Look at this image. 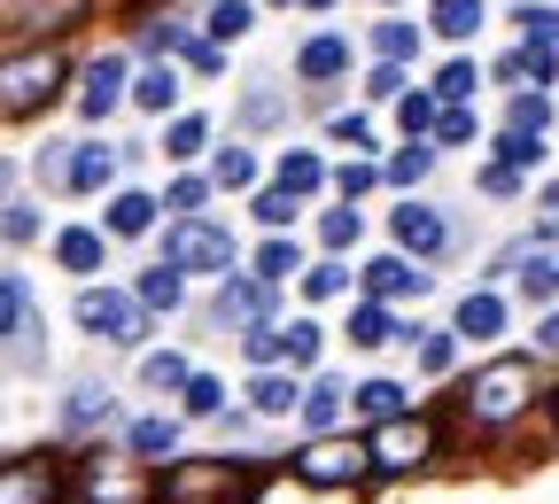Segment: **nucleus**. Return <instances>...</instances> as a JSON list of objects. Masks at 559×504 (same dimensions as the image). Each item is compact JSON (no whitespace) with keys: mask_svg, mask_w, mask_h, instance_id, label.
Returning <instances> with one entry per match:
<instances>
[{"mask_svg":"<svg viewBox=\"0 0 559 504\" xmlns=\"http://www.w3.org/2000/svg\"><path fill=\"white\" fill-rule=\"evenodd\" d=\"M264 473L249 458H179L164 466V504H257Z\"/></svg>","mask_w":559,"mask_h":504,"instance_id":"obj_1","label":"nucleus"},{"mask_svg":"<svg viewBox=\"0 0 559 504\" xmlns=\"http://www.w3.org/2000/svg\"><path fill=\"white\" fill-rule=\"evenodd\" d=\"M528 404H536V373L521 365V357H498V365H481V373L466 381V396H459L466 427H513Z\"/></svg>","mask_w":559,"mask_h":504,"instance_id":"obj_2","label":"nucleus"},{"mask_svg":"<svg viewBox=\"0 0 559 504\" xmlns=\"http://www.w3.org/2000/svg\"><path fill=\"white\" fill-rule=\"evenodd\" d=\"M70 79V62L62 47H16V55H0V117H32L62 94Z\"/></svg>","mask_w":559,"mask_h":504,"instance_id":"obj_3","label":"nucleus"},{"mask_svg":"<svg viewBox=\"0 0 559 504\" xmlns=\"http://www.w3.org/2000/svg\"><path fill=\"white\" fill-rule=\"evenodd\" d=\"M70 489H79V504H164V481L132 458H79Z\"/></svg>","mask_w":559,"mask_h":504,"instance_id":"obj_4","label":"nucleus"},{"mask_svg":"<svg viewBox=\"0 0 559 504\" xmlns=\"http://www.w3.org/2000/svg\"><path fill=\"white\" fill-rule=\"evenodd\" d=\"M366 451H373V473H419V466L436 458V427L419 419V411L412 419H381Z\"/></svg>","mask_w":559,"mask_h":504,"instance_id":"obj_5","label":"nucleus"},{"mask_svg":"<svg viewBox=\"0 0 559 504\" xmlns=\"http://www.w3.org/2000/svg\"><path fill=\"white\" fill-rule=\"evenodd\" d=\"M164 264H171V272H226V264H234V233L210 226V218H179V226L164 233Z\"/></svg>","mask_w":559,"mask_h":504,"instance_id":"obj_6","label":"nucleus"},{"mask_svg":"<svg viewBox=\"0 0 559 504\" xmlns=\"http://www.w3.org/2000/svg\"><path fill=\"white\" fill-rule=\"evenodd\" d=\"M79 326L109 334V341H140V334H148V303L124 296V287H86V296H79Z\"/></svg>","mask_w":559,"mask_h":504,"instance_id":"obj_7","label":"nucleus"},{"mask_svg":"<svg viewBox=\"0 0 559 504\" xmlns=\"http://www.w3.org/2000/svg\"><path fill=\"white\" fill-rule=\"evenodd\" d=\"M109 171H117L109 140H86V148H47V187H62V194H94V187H109Z\"/></svg>","mask_w":559,"mask_h":504,"instance_id":"obj_8","label":"nucleus"},{"mask_svg":"<svg viewBox=\"0 0 559 504\" xmlns=\"http://www.w3.org/2000/svg\"><path fill=\"white\" fill-rule=\"evenodd\" d=\"M373 466V451L366 443H342V435H319V443H304V458H296V473L311 481V489H342V481H358Z\"/></svg>","mask_w":559,"mask_h":504,"instance_id":"obj_9","label":"nucleus"},{"mask_svg":"<svg viewBox=\"0 0 559 504\" xmlns=\"http://www.w3.org/2000/svg\"><path fill=\"white\" fill-rule=\"evenodd\" d=\"M0 504H62V466L9 458V466H0Z\"/></svg>","mask_w":559,"mask_h":504,"instance_id":"obj_10","label":"nucleus"},{"mask_svg":"<svg viewBox=\"0 0 559 504\" xmlns=\"http://www.w3.org/2000/svg\"><path fill=\"white\" fill-rule=\"evenodd\" d=\"M443 241H451L443 209H428V202H404V209H396V249H404V256H436Z\"/></svg>","mask_w":559,"mask_h":504,"instance_id":"obj_11","label":"nucleus"},{"mask_svg":"<svg viewBox=\"0 0 559 504\" xmlns=\"http://www.w3.org/2000/svg\"><path fill=\"white\" fill-rule=\"evenodd\" d=\"M117 101H132V86H124V55H102V62L86 70V94H79V109H86V117L102 124V117H109Z\"/></svg>","mask_w":559,"mask_h":504,"instance_id":"obj_12","label":"nucleus"},{"mask_svg":"<svg viewBox=\"0 0 559 504\" xmlns=\"http://www.w3.org/2000/svg\"><path fill=\"white\" fill-rule=\"evenodd\" d=\"M272 296H280V287H272V279H234V287H226V303H218V311H226L234 326H257V319L272 311Z\"/></svg>","mask_w":559,"mask_h":504,"instance_id":"obj_13","label":"nucleus"},{"mask_svg":"<svg viewBox=\"0 0 559 504\" xmlns=\"http://www.w3.org/2000/svg\"><path fill=\"white\" fill-rule=\"evenodd\" d=\"M366 287H373V296H419L428 279H419V264H404V256H373L366 264Z\"/></svg>","mask_w":559,"mask_h":504,"instance_id":"obj_14","label":"nucleus"},{"mask_svg":"<svg viewBox=\"0 0 559 504\" xmlns=\"http://www.w3.org/2000/svg\"><path fill=\"white\" fill-rule=\"evenodd\" d=\"M342 62H349V39H342V32H319V39H304V55H296L304 79H334Z\"/></svg>","mask_w":559,"mask_h":504,"instance_id":"obj_15","label":"nucleus"},{"mask_svg":"<svg viewBox=\"0 0 559 504\" xmlns=\"http://www.w3.org/2000/svg\"><path fill=\"white\" fill-rule=\"evenodd\" d=\"M459 334L498 341V334H506V303H498V296H466V303H459Z\"/></svg>","mask_w":559,"mask_h":504,"instance_id":"obj_16","label":"nucleus"},{"mask_svg":"<svg viewBox=\"0 0 559 504\" xmlns=\"http://www.w3.org/2000/svg\"><path fill=\"white\" fill-rule=\"evenodd\" d=\"M428 24H436L443 39H474V32H481V0H436Z\"/></svg>","mask_w":559,"mask_h":504,"instance_id":"obj_17","label":"nucleus"},{"mask_svg":"<svg viewBox=\"0 0 559 504\" xmlns=\"http://www.w3.org/2000/svg\"><path fill=\"white\" fill-rule=\"evenodd\" d=\"M148 226H156V202H148V194H117V202H109V233H117V241L148 233Z\"/></svg>","mask_w":559,"mask_h":504,"instance_id":"obj_18","label":"nucleus"},{"mask_svg":"<svg viewBox=\"0 0 559 504\" xmlns=\"http://www.w3.org/2000/svg\"><path fill=\"white\" fill-rule=\"evenodd\" d=\"M428 164H436V156H428V140H404V148L381 164V179H389V187H419V179H428Z\"/></svg>","mask_w":559,"mask_h":504,"instance_id":"obj_19","label":"nucleus"},{"mask_svg":"<svg viewBox=\"0 0 559 504\" xmlns=\"http://www.w3.org/2000/svg\"><path fill=\"white\" fill-rule=\"evenodd\" d=\"M249 404H257V411H304V388L280 381V373H257V381H249Z\"/></svg>","mask_w":559,"mask_h":504,"instance_id":"obj_20","label":"nucleus"},{"mask_svg":"<svg viewBox=\"0 0 559 504\" xmlns=\"http://www.w3.org/2000/svg\"><path fill=\"white\" fill-rule=\"evenodd\" d=\"M132 101L164 117V109L179 101V79H171V62H164V70H140V79H132Z\"/></svg>","mask_w":559,"mask_h":504,"instance_id":"obj_21","label":"nucleus"},{"mask_svg":"<svg viewBox=\"0 0 559 504\" xmlns=\"http://www.w3.org/2000/svg\"><path fill=\"white\" fill-rule=\"evenodd\" d=\"M55 256H62L70 272H102V233H86V226H70V233L55 241Z\"/></svg>","mask_w":559,"mask_h":504,"instance_id":"obj_22","label":"nucleus"},{"mask_svg":"<svg viewBox=\"0 0 559 504\" xmlns=\"http://www.w3.org/2000/svg\"><path fill=\"white\" fill-rule=\"evenodd\" d=\"M140 303H148V311H179V303H187V287H179V272H171V264H156L148 279H140Z\"/></svg>","mask_w":559,"mask_h":504,"instance_id":"obj_23","label":"nucleus"},{"mask_svg":"<svg viewBox=\"0 0 559 504\" xmlns=\"http://www.w3.org/2000/svg\"><path fill=\"white\" fill-rule=\"evenodd\" d=\"M319 179H326L319 156H304V148H296V156H280V194H311Z\"/></svg>","mask_w":559,"mask_h":504,"instance_id":"obj_24","label":"nucleus"},{"mask_svg":"<svg viewBox=\"0 0 559 504\" xmlns=\"http://www.w3.org/2000/svg\"><path fill=\"white\" fill-rule=\"evenodd\" d=\"M428 94H436L443 109H466V94H474V62H466V55H459V62H443V79H436Z\"/></svg>","mask_w":559,"mask_h":504,"instance_id":"obj_25","label":"nucleus"},{"mask_svg":"<svg viewBox=\"0 0 559 504\" xmlns=\"http://www.w3.org/2000/svg\"><path fill=\"white\" fill-rule=\"evenodd\" d=\"M396 326H389V311L381 303H358V311H349V341H358V349H381Z\"/></svg>","mask_w":559,"mask_h":504,"instance_id":"obj_26","label":"nucleus"},{"mask_svg":"<svg viewBox=\"0 0 559 504\" xmlns=\"http://www.w3.org/2000/svg\"><path fill=\"white\" fill-rule=\"evenodd\" d=\"M257 279H272V287H280V279H296V241H280V233H272V241L257 249Z\"/></svg>","mask_w":559,"mask_h":504,"instance_id":"obj_27","label":"nucleus"},{"mask_svg":"<svg viewBox=\"0 0 559 504\" xmlns=\"http://www.w3.org/2000/svg\"><path fill=\"white\" fill-rule=\"evenodd\" d=\"M358 233H366V218H358L349 202L334 209V218H319V241H326V249H358Z\"/></svg>","mask_w":559,"mask_h":504,"instance_id":"obj_28","label":"nucleus"},{"mask_svg":"<svg viewBox=\"0 0 559 504\" xmlns=\"http://www.w3.org/2000/svg\"><path fill=\"white\" fill-rule=\"evenodd\" d=\"M342 404H349V396H342V381H319V388L304 396V419H311V427H334V419H342Z\"/></svg>","mask_w":559,"mask_h":504,"instance_id":"obj_29","label":"nucleus"},{"mask_svg":"<svg viewBox=\"0 0 559 504\" xmlns=\"http://www.w3.org/2000/svg\"><path fill=\"white\" fill-rule=\"evenodd\" d=\"M358 411H373V419H404V388H396V381H366V388H358Z\"/></svg>","mask_w":559,"mask_h":504,"instance_id":"obj_30","label":"nucleus"},{"mask_svg":"<svg viewBox=\"0 0 559 504\" xmlns=\"http://www.w3.org/2000/svg\"><path fill=\"white\" fill-rule=\"evenodd\" d=\"M241 32H249V0H218V9H210V39L226 47V39H241Z\"/></svg>","mask_w":559,"mask_h":504,"instance_id":"obj_31","label":"nucleus"},{"mask_svg":"<svg viewBox=\"0 0 559 504\" xmlns=\"http://www.w3.org/2000/svg\"><path fill=\"white\" fill-rule=\"evenodd\" d=\"M140 373H148V388H179V396H187V381H194V373H187V357H171V349H164V357H148Z\"/></svg>","mask_w":559,"mask_h":504,"instance_id":"obj_32","label":"nucleus"},{"mask_svg":"<svg viewBox=\"0 0 559 504\" xmlns=\"http://www.w3.org/2000/svg\"><path fill=\"white\" fill-rule=\"evenodd\" d=\"M396 117H404V140H419L443 109H436V94H404V101H396Z\"/></svg>","mask_w":559,"mask_h":504,"instance_id":"obj_33","label":"nucleus"},{"mask_svg":"<svg viewBox=\"0 0 559 504\" xmlns=\"http://www.w3.org/2000/svg\"><path fill=\"white\" fill-rule=\"evenodd\" d=\"M202 140H210V124H202V117H171L164 148H171V156H202Z\"/></svg>","mask_w":559,"mask_h":504,"instance_id":"obj_34","label":"nucleus"},{"mask_svg":"<svg viewBox=\"0 0 559 504\" xmlns=\"http://www.w3.org/2000/svg\"><path fill=\"white\" fill-rule=\"evenodd\" d=\"M187 411H194V419H218V411H226V388L210 381V373H194V381H187Z\"/></svg>","mask_w":559,"mask_h":504,"instance_id":"obj_35","label":"nucleus"},{"mask_svg":"<svg viewBox=\"0 0 559 504\" xmlns=\"http://www.w3.org/2000/svg\"><path fill=\"white\" fill-rule=\"evenodd\" d=\"M24 311H32V287H24V279H0V334H16Z\"/></svg>","mask_w":559,"mask_h":504,"instance_id":"obj_36","label":"nucleus"},{"mask_svg":"<svg viewBox=\"0 0 559 504\" xmlns=\"http://www.w3.org/2000/svg\"><path fill=\"white\" fill-rule=\"evenodd\" d=\"M373 47H381V62H404V55L419 47V32H412V24H373Z\"/></svg>","mask_w":559,"mask_h":504,"instance_id":"obj_37","label":"nucleus"},{"mask_svg":"<svg viewBox=\"0 0 559 504\" xmlns=\"http://www.w3.org/2000/svg\"><path fill=\"white\" fill-rule=\"evenodd\" d=\"M544 124H551V101L544 94H513V132H536L544 140Z\"/></svg>","mask_w":559,"mask_h":504,"instance_id":"obj_38","label":"nucleus"},{"mask_svg":"<svg viewBox=\"0 0 559 504\" xmlns=\"http://www.w3.org/2000/svg\"><path fill=\"white\" fill-rule=\"evenodd\" d=\"M249 179H257V156H249V148H226V156H218V187H226V194H241Z\"/></svg>","mask_w":559,"mask_h":504,"instance_id":"obj_39","label":"nucleus"},{"mask_svg":"<svg viewBox=\"0 0 559 504\" xmlns=\"http://www.w3.org/2000/svg\"><path fill=\"white\" fill-rule=\"evenodd\" d=\"M536 156H544V140H536V132H506V140H498V164H513V171H528Z\"/></svg>","mask_w":559,"mask_h":504,"instance_id":"obj_40","label":"nucleus"},{"mask_svg":"<svg viewBox=\"0 0 559 504\" xmlns=\"http://www.w3.org/2000/svg\"><path fill=\"white\" fill-rule=\"evenodd\" d=\"M171 443H179V427H171V419H140V427H132V451H148V458L171 451Z\"/></svg>","mask_w":559,"mask_h":504,"instance_id":"obj_41","label":"nucleus"},{"mask_svg":"<svg viewBox=\"0 0 559 504\" xmlns=\"http://www.w3.org/2000/svg\"><path fill=\"white\" fill-rule=\"evenodd\" d=\"M451 341L459 334H419V373H451V357H459Z\"/></svg>","mask_w":559,"mask_h":504,"instance_id":"obj_42","label":"nucleus"},{"mask_svg":"<svg viewBox=\"0 0 559 504\" xmlns=\"http://www.w3.org/2000/svg\"><path fill=\"white\" fill-rule=\"evenodd\" d=\"M521 32L528 47H559V9H521Z\"/></svg>","mask_w":559,"mask_h":504,"instance_id":"obj_43","label":"nucleus"},{"mask_svg":"<svg viewBox=\"0 0 559 504\" xmlns=\"http://www.w3.org/2000/svg\"><path fill=\"white\" fill-rule=\"evenodd\" d=\"M334 187H342V202H358V194H373V187H381V171H373V164H342V171H334Z\"/></svg>","mask_w":559,"mask_h":504,"instance_id":"obj_44","label":"nucleus"},{"mask_svg":"<svg viewBox=\"0 0 559 504\" xmlns=\"http://www.w3.org/2000/svg\"><path fill=\"white\" fill-rule=\"evenodd\" d=\"M342 287H349V272H342V264H319V272H304V296H311V303L342 296Z\"/></svg>","mask_w":559,"mask_h":504,"instance_id":"obj_45","label":"nucleus"},{"mask_svg":"<svg viewBox=\"0 0 559 504\" xmlns=\"http://www.w3.org/2000/svg\"><path fill=\"white\" fill-rule=\"evenodd\" d=\"M280 334H288V365H311V357H319V326H311V319L280 326Z\"/></svg>","mask_w":559,"mask_h":504,"instance_id":"obj_46","label":"nucleus"},{"mask_svg":"<svg viewBox=\"0 0 559 504\" xmlns=\"http://www.w3.org/2000/svg\"><path fill=\"white\" fill-rule=\"evenodd\" d=\"M521 287L551 303V296H559V256H528V279H521Z\"/></svg>","mask_w":559,"mask_h":504,"instance_id":"obj_47","label":"nucleus"},{"mask_svg":"<svg viewBox=\"0 0 559 504\" xmlns=\"http://www.w3.org/2000/svg\"><path fill=\"white\" fill-rule=\"evenodd\" d=\"M436 140H443V148H466V140H474V109H443L436 117Z\"/></svg>","mask_w":559,"mask_h":504,"instance_id":"obj_48","label":"nucleus"},{"mask_svg":"<svg viewBox=\"0 0 559 504\" xmlns=\"http://www.w3.org/2000/svg\"><path fill=\"white\" fill-rule=\"evenodd\" d=\"M551 70H559V47H521V79H536V94H544Z\"/></svg>","mask_w":559,"mask_h":504,"instance_id":"obj_49","label":"nucleus"},{"mask_svg":"<svg viewBox=\"0 0 559 504\" xmlns=\"http://www.w3.org/2000/svg\"><path fill=\"white\" fill-rule=\"evenodd\" d=\"M257 218H264V226L280 233V226L296 218V194H280V187H272V194H257Z\"/></svg>","mask_w":559,"mask_h":504,"instance_id":"obj_50","label":"nucleus"},{"mask_svg":"<svg viewBox=\"0 0 559 504\" xmlns=\"http://www.w3.org/2000/svg\"><path fill=\"white\" fill-rule=\"evenodd\" d=\"M249 357H257V365H272V357H288V334H280V326H257V334H249Z\"/></svg>","mask_w":559,"mask_h":504,"instance_id":"obj_51","label":"nucleus"},{"mask_svg":"<svg viewBox=\"0 0 559 504\" xmlns=\"http://www.w3.org/2000/svg\"><path fill=\"white\" fill-rule=\"evenodd\" d=\"M70 419H79V427H86V419H109V396H102V388H79V396H70Z\"/></svg>","mask_w":559,"mask_h":504,"instance_id":"obj_52","label":"nucleus"},{"mask_svg":"<svg viewBox=\"0 0 559 504\" xmlns=\"http://www.w3.org/2000/svg\"><path fill=\"white\" fill-rule=\"evenodd\" d=\"M202 194H210L202 179H171V209H179V218H187V209H202Z\"/></svg>","mask_w":559,"mask_h":504,"instance_id":"obj_53","label":"nucleus"},{"mask_svg":"<svg viewBox=\"0 0 559 504\" xmlns=\"http://www.w3.org/2000/svg\"><path fill=\"white\" fill-rule=\"evenodd\" d=\"M334 132H342V140H349V148H373V124H366V117H349V109H342V117H334Z\"/></svg>","mask_w":559,"mask_h":504,"instance_id":"obj_54","label":"nucleus"},{"mask_svg":"<svg viewBox=\"0 0 559 504\" xmlns=\"http://www.w3.org/2000/svg\"><path fill=\"white\" fill-rule=\"evenodd\" d=\"M373 94H381V101H404V70H396V62L373 70Z\"/></svg>","mask_w":559,"mask_h":504,"instance_id":"obj_55","label":"nucleus"},{"mask_svg":"<svg viewBox=\"0 0 559 504\" xmlns=\"http://www.w3.org/2000/svg\"><path fill=\"white\" fill-rule=\"evenodd\" d=\"M513 187H521L513 164H489V171H481V194H513Z\"/></svg>","mask_w":559,"mask_h":504,"instance_id":"obj_56","label":"nucleus"},{"mask_svg":"<svg viewBox=\"0 0 559 504\" xmlns=\"http://www.w3.org/2000/svg\"><path fill=\"white\" fill-rule=\"evenodd\" d=\"M0 233H9V241H32V233H39V218H32V209H9V218H0Z\"/></svg>","mask_w":559,"mask_h":504,"instance_id":"obj_57","label":"nucleus"},{"mask_svg":"<svg viewBox=\"0 0 559 504\" xmlns=\"http://www.w3.org/2000/svg\"><path fill=\"white\" fill-rule=\"evenodd\" d=\"M187 62H194V70H218V62H226V47H218V39H194V47H187Z\"/></svg>","mask_w":559,"mask_h":504,"instance_id":"obj_58","label":"nucleus"},{"mask_svg":"<svg viewBox=\"0 0 559 504\" xmlns=\"http://www.w3.org/2000/svg\"><path fill=\"white\" fill-rule=\"evenodd\" d=\"M536 341H544V349H559V311H551V319L536 326Z\"/></svg>","mask_w":559,"mask_h":504,"instance_id":"obj_59","label":"nucleus"},{"mask_svg":"<svg viewBox=\"0 0 559 504\" xmlns=\"http://www.w3.org/2000/svg\"><path fill=\"white\" fill-rule=\"evenodd\" d=\"M0 187H9V164H0Z\"/></svg>","mask_w":559,"mask_h":504,"instance_id":"obj_60","label":"nucleus"},{"mask_svg":"<svg viewBox=\"0 0 559 504\" xmlns=\"http://www.w3.org/2000/svg\"><path fill=\"white\" fill-rule=\"evenodd\" d=\"M551 419H559V396H551Z\"/></svg>","mask_w":559,"mask_h":504,"instance_id":"obj_61","label":"nucleus"},{"mask_svg":"<svg viewBox=\"0 0 559 504\" xmlns=\"http://www.w3.org/2000/svg\"><path fill=\"white\" fill-rule=\"evenodd\" d=\"M311 9H326V0H311Z\"/></svg>","mask_w":559,"mask_h":504,"instance_id":"obj_62","label":"nucleus"}]
</instances>
